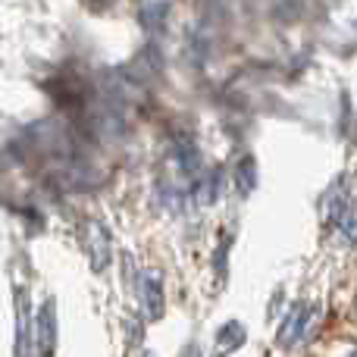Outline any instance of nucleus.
<instances>
[{"instance_id": "1", "label": "nucleus", "mask_w": 357, "mask_h": 357, "mask_svg": "<svg viewBox=\"0 0 357 357\" xmlns=\"http://www.w3.org/2000/svg\"><path fill=\"white\" fill-rule=\"evenodd\" d=\"M317 314V304H307V301H298L295 307L285 314V320H282V326H279V333H276V345L279 348H291L298 339L304 335V329H307V323H310V317Z\"/></svg>"}, {"instance_id": "2", "label": "nucleus", "mask_w": 357, "mask_h": 357, "mask_svg": "<svg viewBox=\"0 0 357 357\" xmlns=\"http://www.w3.org/2000/svg\"><path fill=\"white\" fill-rule=\"evenodd\" d=\"M85 251H88V257H91L94 270L98 273L107 270V264H110V232L94 220L85 226Z\"/></svg>"}, {"instance_id": "3", "label": "nucleus", "mask_w": 357, "mask_h": 357, "mask_svg": "<svg viewBox=\"0 0 357 357\" xmlns=\"http://www.w3.org/2000/svg\"><path fill=\"white\" fill-rule=\"evenodd\" d=\"M54 310H56L54 301H44L41 310H38L35 342H38V348H41L44 357H50V354H54V348H56V317H54Z\"/></svg>"}, {"instance_id": "4", "label": "nucleus", "mask_w": 357, "mask_h": 357, "mask_svg": "<svg viewBox=\"0 0 357 357\" xmlns=\"http://www.w3.org/2000/svg\"><path fill=\"white\" fill-rule=\"evenodd\" d=\"M245 345V326L241 323H235V320H229V323H222L220 326V333H216V339H213V357H226V354H232V351H238V348Z\"/></svg>"}, {"instance_id": "5", "label": "nucleus", "mask_w": 357, "mask_h": 357, "mask_svg": "<svg viewBox=\"0 0 357 357\" xmlns=\"http://www.w3.org/2000/svg\"><path fill=\"white\" fill-rule=\"evenodd\" d=\"M142 295H144L148 320H160L163 317V282L154 273H142Z\"/></svg>"}, {"instance_id": "6", "label": "nucleus", "mask_w": 357, "mask_h": 357, "mask_svg": "<svg viewBox=\"0 0 357 357\" xmlns=\"http://www.w3.org/2000/svg\"><path fill=\"white\" fill-rule=\"evenodd\" d=\"M235 191H238L241 197H248L254 191V185H257V167H254V157H241L238 163H235Z\"/></svg>"}, {"instance_id": "7", "label": "nucleus", "mask_w": 357, "mask_h": 357, "mask_svg": "<svg viewBox=\"0 0 357 357\" xmlns=\"http://www.w3.org/2000/svg\"><path fill=\"white\" fill-rule=\"evenodd\" d=\"M185 354H188V357H197V348H195V345H188V351H185Z\"/></svg>"}]
</instances>
